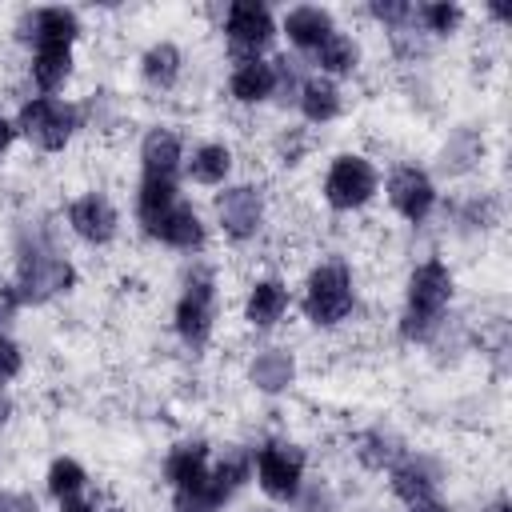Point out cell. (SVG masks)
<instances>
[{
  "label": "cell",
  "mask_w": 512,
  "mask_h": 512,
  "mask_svg": "<svg viewBox=\"0 0 512 512\" xmlns=\"http://www.w3.org/2000/svg\"><path fill=\"white\" fill-rule=\"evenodd\" d=\"M12 140H16V120H8V116L0 112V156H8Z\"/></svg>",
  "instance_id": "33"
},
{
  "label": "cell",
  "mask_w": 512,
  "mask_h": 512,
  "mask_svg": "<svg viewBox=\"0 0 512 512\" xmlns=\"http://www.w3.org/2000/svg\"><path fill=\"white\" fill-rule=\"evenodd\" d=\"M376 192H380V172L368 156H360V152L332 156V164L324 172V184H320V196L332 212H356V208L372 204Z\"/></svg>",
  "instance_id": "6"
},
{
  "label": "cell",
  "mask_w": 512,
  "mask_h": 512,
  "mask_svg": "<svg viewBox=\"0 0 512 512\" xmlns=\"http://www.w3.org/2000/svg\"><path fill=\"white\" fill-rule=\"evenodd\" d=\"M20 372H24V352H20V344L0 332V388L12 384Z\"/></svg>",
  "instance_id": "30"
},
{
  "label": "cell",
  "mask_w": 512,
  "mask_h": 512,
  "mask_svg": "<svg viewBox=\"0 0 512 512\" xmlns=\"http://www.w3.org/2000/svg\"><path fill=\"white\" fill-rule=\"evenodd\" d=\"M232 148L224 144V140H204V144H196L192 148V156L184 160V168H188V176L196 180V184H204V188H220L228 176H232Z\"/></svg>",
  "instance_id": "25"
},
{
  "label": "cell",
  "mask_w": 512,
  "mask_h": 512,
  "mask_svg": "<svg viewBox=\"0 0 512 512\" xmlns=\"http://www.w3.org/2000/svg\"><path fill=\"white\" fill-rule=\"evenodd\" d=\"M280 32L288 36V44L296 52H316L336 32V16L328 8H320V4H296V8L284 12Z\"/></svg>",
  "instance_id": "17"
},
{
  "label": "cell",
  "mask_w": 512,
  "mask_h": 512,
  "mask_svg": "<svg viewBox=\"0 0 512 512\" xmlns=\"http://www.w3.org/2000/svg\"><path fill=\"white\" fill-rule=\"evenodd\" d=\"M184 168V140L176 128L156 124L144 132L140 140V176H156V180H176Z\"/></svg>",
  "instance_id": "13"
},
{
  "label": "cell",
  "mask_w": 512,
  "mask_h": 512,
  "mask_svg": "<svg viewBox=\"0 0 512 512\" xmlns=\"http://www.w3.org/2000/svg\"><path fill=\"white\" fill-rule=\"evenodd\" d=\"M384 192H388L392 212L404 216L408 224H424V220L432 216V208H436V184H432V176H428L424 168H416V164H400V168L388 176Z\"/></svg>",
  "instance_id": "11"
},
{
  "label": "cell",
  "mask_w": 512,
  "mask_h": 512,
  "mask_svg": "<svg viewBox=\"0 0 512 512\" xmlns=\"http://www.w3.org/2000/svg\"><path fill=\"white\" fill-rule=\"evenodd\" d=\"M72 284H76V268H72L68 256L32 248L28 256H20V272H16L12 292H16L20 304H44V300L68 292Z\"/></svg>",
  "instance_id": "8"
},
{
  "label": "cell",
  "mask_w": 512,
  "mask_h": 512,
  "mask_svg": "<svg viewBox=\"0 0 512 512\" xmlns=\"http://www.w3.org/2000/svg\"><path fill=\"white\" fill-rule=\"evenodd\" d=\"M484 512H508V500H504V496H496V500H492Z\"/></svg>",
  "instance_id": "36"
},
{
  "label": "cell",
  "mask_w": 512,
  "mask_h": 512,
  "mask_svg": "<svg viewBox=\"0 0 512 512\" xmlns=\"http://www.w3.org/2000/svg\"><path fill=\"white\" fill-rule=\"evenodd\" d=\"M276 92V72H272V60H264V56H244V60H236L232 64V72H228V96L236 100V104H264L268 96Z\"/></svg>",
  "instance_id": "19"
},
{
  "label": "cell",
  "mask_w": 512,
  "mask_h": 512,
  "mask_svg": "<svg viewBox=\"0 0 512 512\" xmlns=\"http://www.w3.org/2000/svg\"><path fill=\"white\" fill-rule=\"evenodd\" d=\"M144 236H152V240H160L164 248H176V252H196V248H204V220L188 200H176Z\"/></svg>",
  "instance_id": "16"
},
{
  "label": "cell",
  "mask_w": 512,
  "mask_h": 512,
  "mask_svg": "<svg viewBox=\"0 0 512 512\" xmlns=\"http://www.w3.org/2000/svg\"><path fill=\"white\" fill-rule=\"evenodd\" d=\"M140 76H144V84H152L160 92L176 88V80L184 76V52H180V44H172V40L148 44L144 56H140Z\"/></svg>",
  "instance_id": "24"
},
{
  "label": "cell",
  "mask_w": 512,
  "mask_h": 512,
  "mask_svg": "<svg viewBox=\"0 0 512 512\" xmlns=\"http://www.w3.org/2000/svg\"><path fill=\"white\" fill-rule=\"evenodd\" d=\"M256 512H272V508H256Z\"/></svg>",
  "instance_id": "38"
},
{
  "label": "cell",
  "mask_w": 512,
  "mask_h": 512,
  "mask_svg": "<svg viewBox=\"0 0 512 512\" xmlns=\"http://www.w3.org/2000/svg\"><path fill=\"white\" fill-rule=\"evenodd\" d=\"M456 292V276L448 268V260L428 256L420 264H412L408 280H404V312H400V336L404 340H428L440 320L444 308L452 304Z\"/></svg>",
  "instance_id": "1"
},
{
  "label": "cell",
  "mask_w": 512,
  "mask_h": 512,
  "mask_svg": "<svg viewBox=\"0 0 512 512\" xmlns=\"http://www.w3.org/2000/svg\"><path fill=\"white\" fill-rule=\"evenodd\" d=\"M436 484H440V476H436V468H432L428 456H404V460H396L392 472H388V488H392V496H400L404 504H416V500L436 496Z\"/></svg>",
  "instance_id": "20"
},
{
  "label": "cell",
  "mask_w": 512,
  "mask_h": 512,
  "mask_svg": "<svg viewBox=\"0 0 512 512\" xmlns=\"http://www.w3.org/2000/svg\"><path fill=\"white\" fill-rule=\"evenodd\" d=\"M412 20L428 36H452L464 24V8L460 4H448V0H432V4H416L412 8Z\"/></svg>",
  "instance_id": "29"
},
{
  "label": "cell",
  "mask_w": 512,
  "mask_h": 512,
  "mask_svg": "<svg viewBox=\"0 0 512 512\" xmlns=\"http://www.w3.org/2000/svg\"><path fill=\"white\" fill-rule=\"evenodd\" d=\"M312 64H316V72L328 76V80L352 76V72L360 68V44H356V36H348V32L336 28V32L312 52Z\"/></svg>",
  "instance_id": "26"
},
{
  "label": "cell",
  "mask_w": 512,
  "mask_h": 512,
  "mask_svg": "<svg viewBox=\"0 0 512 512\" xmlns=\"http://www.w3.org/2000/svg\"><path fill=\"white\" fill-rule=\"evenodd\" d=\"M208 468H212V460H208V444L204 440H180L164 456V480L172 484V492L200 484L208 476Z\"/></svg>",
  "instance_id": "22"
},
{
  "label": "cell",
  "mask_w": 512,
  "mask_h": 512,
  "mask_svg": "<svg viewBox=\"0 0 512 512\" xmlns=\"http://www.w3.org/2000/svg\"><path fill=\"white\" fill-rule=\"evenodd\" d=\"M248 476H252V452L232 448L208 468L200 484L172 492V512H220L248 484Z\"/></svg>",
  "instance_id": "3"
},
{
  "label": "cell",
  "mask_w": 512,
  "mask_h": 512,
  "mask_svg": "<svg viewBox=\"0 0 512 512\" xmlns=\"http://www.w3.org/2000/svg\"><path fill=\"white\" fill-rule=\"evenodd\" d=\"M16 308H20V300H16V292H12V284H8V288H0V332H4V324H12V316H16Z\"/></svg>",
  "instance_id": "32"
},
{
  "label": "cell",
  "mask_w": 512,
  "mask_h": 512,
  "mask_svg": "<svg viewBox=\"0 0 512 512\" xmlns=\"http://www.w3.org/2000/svg\"><path fill=\"white\" fill-rule=\"evenodd\" d=\"M172 328L188 348L208 344L216 328V276L208 268H196L184 280V292L176 296V308H172Z\"/></svg>",
  "instance_id": "7"
},
{
  "label": "cell",
  "mask_w": 512,
  "mask_h": 512,
  "mask_svg": "<svg viewBox=\"0 0 512 512\" xmlns=\"http://www.w3.org/2000/svg\"><path fill=\"white\" fill-rule=\"evenodd\" d=\"M80 128V108L60 96H28L16 112V136L32 140L40 152H64Z\"/></svg>",
  "instance_id": "4"
},
{
  "label": "cell",
  "mask_w": 512,
  "mask_h": 512,
  "mask_svg": "<svg viewBox=\"0 0 512 512\" xmlns=\"http://www.w3.org/2000/svg\"><path fill=\"white\" fill-rule=\"evenodd\" d=\"M96 512H124V508H116V504H96Z\"/></svg>",
  "instance_id": "37"
},
{
  "label": "cell",
  "mask_w": 512,
  "mask_h": 512,
  "mask_svg": "<svg viewBox=\"0 0 512 512\" xmlns=\"http://www.w3.org/2000/svg\"><path fill=\"white\" fill-rule=\"evenodd\" d=\"M176 200H180V180L140 176V188H136V224H140V232H148Z\"/></svg>",
  "instance_id": "27"
},
{
  "label": "cell",
  "mask_w": 512,
  "mask_h": 512,
  "mask_svg": "<svg viewBox=\"0 0 512 512\" xmlns=\"http://www.w3.org/2000/svg\"><path fill=\"white\" fill-rule=\"evenodd\" d=\"M60 512H96V504H92V500H84V496H76V500H64V504H60Z\"/></svg>",
  "instance_id": "35"
},
{
  "label": "cell",
  "mask_w": 512,
  "mask_h": 512,
  "mask_svg": "<svg viewBox=\"0 0 512 512\" xmlns=\"http://www.w3.org/2000/svg\"><path fill=\"white\" fill-rule=\"evenodd\" d=\"M292 304V292L280 276H256L244 292V324L248 328H276Z\"/></svg>",
  "instance_id": "14"
},
{
  "label": "cell",
  "mask_w": 512,
  "mask_h": 512,
  "mask_svg": "<svg viewBox=\"0 0 512 512\" xmlns=\"http://www.w3.org/2000/svg\"><path fill=\"white\" fill-rule=\"evenodd\" d=\"M216 224L236 244L252 240L264 224V192L256 184H228L216 196Z\"/></svg>",
  "instance_id": "10"
},
{
  "label": "cell",
  "mask_w": 512,
  "mask_h": 512,
  "mask_svg": "<svg viewBox=\"0 0 512 512\" xmlns=\"http://www.w3.org/2000/svg\"><path fill=\"white\" fill-rule=\"evenodd\" d=\"M300 308H304L308 324H316V328H340L356 312V280H352V268L344 260H320L308 272V280H304Z\"/></svg>",
  "instance_id": "2"
},
{
  "label": "cell",
  "mask_w": 512,
  "mask_h": 512,
  "mask_svg": "<svg viewBox=\"0 0 512 512\" xmlns=\"http://www.w3.org/2000/svg\"><path fill=\"white\" fill-rule=\"evenodd\" d=\"M0 512H40V508H36V500H28V496L0 492Z\"/></svg>",
  "instance_id": "31"
},
{
  "label": "cell",
  "mask_w": 512,
  "mask_h": 512,
  "mask_svg": "<svg viewBox=\"0 0 512 512\" xmlns=\"http://www.w3.org/2000/svg\"><path fill=\"white\" fill-rule=\"evenodd\" d=\"M68 228L84 240V244H92V248H104V244H112L116 240V232H120V212H116V204L104 196V192H84V196H76L72 204H68Z\"/></svg>",
  "instance_id": "12"
},
{
  "label": "cell",
  "mask_w": 512,
  "mask_h": 512,
  "mask_svg": "<svg viewBox=\"0 0 512 512\" xmlns=\"http://www.w3.org/2000/svg\"><path fill=\"white\" fill-rule=\"evenodd\" d=\"M72 68H76V56L68 44H32L28 76L40 88V96H56L72 80Z\"/></svg>",
  "instance_id": "18"
},
{
  "label": "cell",
  "mask_w": 512,
  "mask_h": 512,
  "mask_svg": "<svg viewBox=\"0 0 512 512\" xmlns=\"http://www.w3.org/2000/svg\"><path fill=\"white\" fill-rule=\"evenodd\" d=\"M44 484H48V492L64 504V500H76V496L84 492L88 472H84L80 460H72V456H56V460L48 464V472H44Z\"/></svg>",
  "instance_id": "28"
},
{
  "label": "cell",
  "mask_w": 512,
  "mask_h": 512,
  "mask_svg": "<svg viewBox=\"0 0 512 512\" xmlns=\"http://www.w3.org/2000/svg\"><path fill=\"white\" fill-rule=\"evenodd\" d=\"M304 468H308V456L300 444H288V440H268L260 448H252V472H256V484L268 500H280V504H292L300 500L304 492Z\"/></svg>",
  "instance_id": "5"
},
{
  "label": "cell",
  "mask_w": 512,
  "mask_h": 512,
  "mask_svg": "<svg viewBox=\"0 0 512 512\" xmlns=\"http://www.w3.org/2000/svg\"><path fill=\"white\" fill-rule=\"evenodd\" d=\"M80 32H84V28H80L76 8L48 4V8L24 12V40H28V44H68V48H76Z\"/></svg>",
  "instance_id": "15"
},
{
  "label": "cell",
  "mask_w": 512,
  "mask_h": 512,
  "mask_svg": "<svg viewBox=\"0 0 512 512\" xmlns=\"http://www.w3.org/2000/svg\"><path fill=\"white\" fill-rule=\"evenodd\" d=\"M296 108H300V116L308 124H332L340 116V108H344V96H340L336 80L312 72V76H304V84L296 92Z\"/></svg>",
  "instance_id": "21"
},
{
  "label": "cell",
  "mask_w": 512,
  "mask_h": 512,
  "mask_svg": "<svg viewBox=\"0 0 512 512\" xmlns=\"http://www.w3.org/2000/svg\"><path fill=\"white\" fill-rule=\"evenodd\" d=\"M404 512H452L444 500H436V496H428V500H416V504H408Z\"/></svg>",
  "instance_id": "34"
},
{
  "label": "cell",
  "mask_w": 512,
  "mask_h": 512,
  "mask_svg": "<svg viewBox=\"0 0 512 512\" xmlns=\"http://www.w3.org/2000/svg\"><path fill=\"white\" fill-rule=\"evenodd\" d=\"M248 380L252 388L260 392H284L292 380H296V356L292 348H260L252 360H248Z\"/></svg>",
  "instance_id": "23"
},
{
  "label": "cell",
  "mask_w": 512,
  "mask_h": 512,
  "mask_svg": "<svg viewBox=\"0 0 512 512\" xmlns=\"http://www.w3.org/2000/svg\"><path fill=\"white\" fill-rule=\"evenodd\" d=\"M220 28H224V40L232 44L236 60H244V56H260L268 48V40L276 36V16L260 0H236L224 8Z\"/></svg>",
  "instance_id": "9"
}]
</instances>
